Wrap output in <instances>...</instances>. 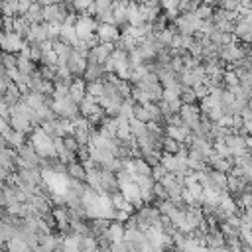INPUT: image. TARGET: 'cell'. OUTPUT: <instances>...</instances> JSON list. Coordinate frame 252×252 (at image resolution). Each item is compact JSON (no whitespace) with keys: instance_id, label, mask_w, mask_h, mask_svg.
<instances>
[{"instance_id":"obj_34","label":"cell","mask_w":252,"mask_h":252,"mask_svg":"<svg viewBox=\"0 0 252 252\" xmlns=\"http://www.w3.org/2000/svg\"><path fill=\"white\" fill-rule=\"evenodd\" d=\"M0 207L8 209V201H6V193H4V189H0Z\"/></svg>"},{"instance_id":"obj_31","label":"cell","mask_w":252,"mask_h":252,"mask_svg":"<svg viewBox=\"0 0 252 252\" xmlns=\"http://www.w3.org/2000/svg\"><path fill=\"white\" fill-rule=\"evenodd\" d=\"M179 98H181V102H183V104H197V100H199V98H197L195 89H183Z\"/></svg>"},{"instance_id":"obj_40","label":"cell","mask_w":252,"mask_h":252,"mask_svg":"<svg viewBox=\"0 0 252 252\" xmlns=\"http://www.w3.org/2000/svg\"><path fill=\"white\" fill-rule=\"evenodd\" d=\"M215 2H219V0H215Z\"/></svg>"},{"instance_id":"obj_4","label":"cell","mask_w":252,"mask_h":252,"mask_svg":"<svg viewBox=\"0 0 252 252\" xmlns=\"http://www.w3.org/2000/svg\"><path fill=\"white\" fill-rule=\"evenodd\" d=\"M22 165V167H43V159L39 158V154L33 150V146L28 142L24 146H20L16 150V167Z\"/></svg>"},{"instance_id":"obj_10","label":"cell","mask_w":252,"mask_h":252,"mask_svg":"<svg viewBox=\"0 0 252 252\" xmlns=\"http://www.w3.org/2000/svg\"><path fill=\"white\" fill-rule=\"evenodd\" d=\"M65 67H67V71H69V75H71L73 79H83L85 69H87V55L75 51V47H73V53H71V57L67 59Z\"/></svg>"},{"instance_id":"obj_8","label":"cell","mask_w":252,"mask_h":252,"mask_svg":"<svg viewBox=\"0 0 252 252\" xmlns=\"http://www.w3.org/2000/svg\"><path fill=\"white\" fill-rule=\"evenodd\" d=\"M120 191V185H118V177L114 171H108V169H98V193L102 195H112Z\"/></svg>"},{"instance_id":"obj_32","label":"cell","mask_w":252,"mask_h":252,"mask_svg":"<svg viewBox=\"0 0 252 252\" xmlns=\"http://www.w3.org/2000/svg\"><path fill=\"white\" fill-rule=\"evenodd\" d=\"M240 220H242V226H244V228L252 230V207H248V209H244V211H242Z\"/></svg>"},{"instance_id":"obj_24","label":"cell","mask_w":252,"mask_h":252,"mask_svg":"<svg viewBox=\"0 0 252 252\" xmlns=\"http://www.w3.org/2000/svg\"><path fill=\"white\" fill-rule=\"evenodd\" d=\"M128 128H130V136H132L134 140L144 138L146 132H148V124H144V122H140V120H136V118L128 120Z\"/></svg>"},{"instance_id":"obj_30","label":"cell","mask_w":252,"mask_h":252,"mask_svg":"<svg viewBox=\"0 0 252 252\" xmlns=\"http://www.w3.org/2000/svg\"><path fill=\"white\" fill-rule=\"evenodd\" d=\"M61 142H63V146H65L69 152H73L75 156L79 154V150H81V144H79V140H77L73 134H67V136H63V138H61Z\"/></svg>"},{"instance_id":"obj_41","label":"cell","mask_w":252,"mask_h":252,"mask_svg":"<svg viewBox=\"0 0 252 252\" xmlns=\"http://www.w3.org/2000/svg\"><path fill=\"white\" fill-rule=\"evenodd\" d=\"M0 55H2V51H0Z\"/></svg>"},{"instance_id":"obj_15","label":"cell","mask_w":252,"mask_h":252,"mask_svg":"<svg viewBox=\"0 0 252 252\" xmlns=\"http://www.w3.org/2000/svg\"><path fill=\"white\" fill-rule=\"evenodd\" d=\"M209 167L215 169V171H220V173H230L234 169V159L232 158H224V156H219L217 152L211 156L209 159Z\"/></svg>"},{"instance_id":"obj_33","label":"cell","mask_w":252,"mask_h":252,"mask_svg":"<svg viewBox=\"0 0 252 252\" xmlns=\"http://www.w3.org/2000/svg\"><path fill=\"white\" fill-rule=\"evenodd\" d=\"M110 252H132V250H130V244L126 240H118V242H112Z\"/></svg>"},{"instance_id":"obj_17","label":"cell","mask_w":252,"mask_h":252,"mask_svg":"<svg viewBox=\"0 0 252 252\" xmlns=\"http://www.w3.org/2000/svg\"><path fill=\"white\" fill-rule=\"evenodd\" d=\"M69 98L81 106V102L87 98V83L83 79H73L71 89H69Z\"/></svg>"},{"instance_id":"obj_18","label":"cell","mask_w":252,"mask_h":252,"mask_svg":"<svg viewBox=\"0 0 252 252\" xmlns=\"http://www.w3.org/2000/svg\"><path fill=\"white\" fill-rule=\"evenodd\" d=\"M96 132L100 134V136H104V138H116L118 136V120L116 118H110V116H106L100 124H98V128H96Z\"/></svg>"},{"instance_id":"obj_6","label":"cell","mask_w":252,"mask_h":252,"mask_svg":"<svg viewBox=\"0 0 252 252\" xmlns=\"http://www.w3.org/2000/svg\"><path fill=\"white\" fill-rule=\"evenodd\" d=\"M96 26L98 22L89 16V14H79L77 16V22H75V32H77V37L83 39V41H91L94 35H96Z\"/></svg>"},{"instance_id":"obj_5","label":"cell","mask_w":252,"mask_h":252,"mask_svg":"<svg viewBox=\"0 0 252 252\" xmlns=\"http://www.w3.org/2000/svg\"><path fill=\"white\" fill-rule=\"evenodd\" d=\"M51 106H53L55 116H59V118H63V120L75 122V120L81 116V108H79V104L73 102L69 96L63 98V100H51Z\"/></svg>"},{"instance_id":"obj_35","label":"cell","mask_w":252,"mask_h":252,"mask_svg":"<svg viewBox=\"0 0 252 252\" xmlns=\"http://www.w3.org/2000/svg\"><path fill=\"white\" fill-rule=\"evenodd\" d=\"M33 252H53V250H47L45 246H35V248H33Z\"/></svg>"},{"instance_id":"obj_13","label":"cell","mask_w":252,"mask_h":252,"mask_svg":"<svg viewBox=\"0 0 252 252\" xmlns=\"http://www.w3.org/2000/svg\"><path fill=\"white\" fill-rule=\"evenodd\" d=\"M47 33H49V24L47 22L32 24L28 33H26V41L28 43H45L47 41Z\"/></svg>"},{"instance_id":"obj_9","label":"cell","mask_w":252,"mask_h":252,"mask_svg":"<svg viewBox=\"0 0 252 252\" xmlns=\"http://www.w3.org/2000/svg\"><path fill=\"white\" fill-rule=\"evenodd\" d=\"M179 118H181V122L193 132V130L199 126L201 118H203L201 106H197V104H183L181 110H179Z\"/></svg>"},{"instance_id":"obj_19","label":"cell","mask_w":252,"mask_h":252,"mask_svg":"<svg viewBox=\"0 0 252 252\" xmlns=\"http://www.w3.org/2000/svg\"><path fill=\"white\" fill-rule=\"evenodd\" d=\"M108 199H110V205H112V209L114 211H126V213H134V205L120 193V191H116V193H112V195H108Z\"/></svg>"},{"instance_id":"obj_28","label":"cell","mask_w":252,"mask_h":252,"mask_svg":"<svg viewBox=\"0 0 252 252\" xmlns=\"http://www.w3.org/2000/svg\"><path fill=\"white\" fill-rule=\"evenodd\" d=\"M183 146H185V144H179V142H175L173 138L165 136V140H163V144H161V152H163V154H177Z\"/></svg>"},{"instance_id":"obj_3","label":"cell","mask_w":252,"mask_h":252,"mask_svg":"<svg viewBox=\"0 0 252 252\" xmlns=\"http://www.w3.org/2000/svg\"><path fill=\"white\" fill-rule=\"evenodd\" d=\"M201 24H203V20H199L195 12H185V14H179V16L173 20L171 26L175 28L177 33H181V35H191V37H193V35L199 32Z\"/></svg>"},{"instance_id":"obj_38","label":"cell","mask_w":252,"mask_h":252,"mask_svg":"<svg viewBox=\"0 0 252 252\" xmlns=\"http://www.w3.org/2000/svg\"><path fill=\"white\" fill-rule=\"evenodd\" d=\"M242 252H252V248H248V246H244V248H242Z\"/></svg>"},{"instance_id":"obj_21","label":"cell","mask_w":252,"mask_h":252,"mask_svg":"<svg viewBox=\"0 0 252 252\" xmlns=\"http://www.w3.org/2000/svg\"><path fill=\"white\" fill-rule=\"evenodd\" d=\"M67 177H69V179H75V181H85V177H87V169H85L83 161L75 159V161L67 163Z\"/></svg>"},{"instance_id":"obj_25","label":"cell","mask_w":252,"mask_h":252,"mask_svg":"<svg viewBox=\"0 0 252 252\" xmlns=\"http://www.w3.org/2000/svg\"><path fill=\"white\" fill-rule=\"evenodd\" d=\"M6 142H8V148H12V150H18L20 146L28 144V142H26V134H22V132H18V130H14V128L6 134Z\"/></svg>"},{"instance_id":"obj_36","label":"cell","mask_w":252,"mask_h":252,"mask_svg":"<svg viewBox=\"0 0 252 252\" xmlns=\"http://www.w3.org/2000/svg\"><path fill=\"white\" fill-rule=\"evenodd\" d=\"M4 187H6V181H4L2 177H0V189H4Z\"/></svg>"},{"instance_id":"obj_23","label":"cell","mask_w":252,"mask_h":252,"mask_svg":"<svg viewBox=\"0 0 252 252\" xmlns=\"http://www.w3.org/2000/svg\"><path fill=\"white\" fill-rule=\"evenodd\" d=\"M24 18H26L30 24H41V22H43V6L37 4V2H33V4L30 6V10L26 12Z\"/></svg>"},{"instance_id":"obj_20","label":"cell","mask_w":252,"mask_h":252,"mask_svg":"<svg viewBox=\"0 0 252 252\" xmlns=\"http://www.w3.org/2000/svg\"><path fill=\"white\" fill-rule=\"evenodd\" d=\"M16 69H18L20 73H24L26 77H32V75L37 71V67H35V61H32V59H30L26 53H18Z\"/></svg>"},{"instance_id":"obj_27","label":"cell","mask_w":252,"mask_h":252,"mask_svg":"<svg viewBox=\"0 0 252 252\" xmlns=\"http://www.w3.org/2000/svg\"><path fill=\"white\" fill-rule=\"evenodd\" d=\"M6 252H33V248L20 236L12 238L8 244H6Z\"/></svg>"},{"instance_id":"obj_11","label":"cell","mask_w":252,"mask_h":252,"mask_svg":"<svg viewBox=\"0 0 252 252\" xmlns=\"http://www.w3.org/2000/svg\"><path fill=\"white\" fill-rule=\"evenodd\" d=\"M112 51H114V43H104V41H100V43H96L94 47L89 49L87 61H96V63L106 65V61L110 59Z\"/></svg>"},{"instance_id":"obj_29","label":"cell","mask_w":252,"mask_h":252,"mask_svg":"<svg viewBox=\"0 0 252 252\" xmlns=\"http://www.w3.org/2000/svg\"><path fill=\"white\" fill-rule=\"evenodd\" d=\"M16 61H18V55L2 51V55H0V65H2L6 71H12V69H16Z\"/></svg>"},{"instance_id":"obj_26","label":"cell","mask_w":252,"mask_h":252,"mask_svg":"<svg viewBox=\"0 0 252 252\" xmlns=\"http://www.w3.org/2000/svg\"><path fill=\"white\" fill-rule=\"evenodd\" d=\"M124 232H126L124 222H118V220H112L110 226H108V230H106V234H108V238H110L112 242L124 240Z\"/></svg>"},{"instance_id":"obj_2","label":"cell","mask_w":252,"mask_h":252,"mask_svg":"<svg viewBox=\"0 0 252 252\" xmlns=\"http://www.w3.org/2000/svg\"><path fill=\"white\" fill-rule=\"evenodd\" d=\"M136 219H138V226L142 230H148V228H159V219H161V213L158 207L154 205H142L134 211Z\"/></svg>"},{"instance_id":"obj_37","label":"cell","mask_w":252,"mask_h":252,"mask_svg":"<svg viewBox=\"0 0 252 252\" xmlns=\"http://www.w3.org/2000/svg\"><path fill=\"white\" fill-rule=\"evenodd\" d=\"M4 213H6V209H4V207H0V219L4 217Z\"/></svg>"},{"instance_id":"obj_7","label":"cell","mask_w":252,"mask_h":252,"mask_svg":"<svg viewBox=\"0 0 252 252\" xmlns=\"http://www.w3.org/2000/svg\"><path fill=\"white\" fill-rule=\"evenodd\" d=\"M26 47V39L22 35H18L16 32H0V51L6 53H22Z\"/></svg>"},{"instance_id":"obj_12","label":"cell","mask_w":252,"mask_h":252,"mask_svg":"<svg viewBox=\"0 0 252 252\" xmlns=\"http://www.w3.org/2000/svg\"><path fill=\"white\" fill-rule=\"evenodd\" d=\"M26 93H35V94H51L53 93V83L43 79L39 75V71H35L32 77H30V83H28V91Z\"/></svg>"},{"instance_id":"obj_39","label":"cell","mask_w":252,"mask_h":252,"mask_svg":"<svg viewBox=\"0 0 252 252\" xmlns=\"http://www.w3.org/2000/svg\"><path fill=\"white\" fill-rule=\"evenodd\" d=\"M203 4H211V2H215V0H201Z\"/></svg>"},{"instance_id":"obj_22","label":"cell","mask_w":252,"mask_h":252,"mask_svg":"<svg viewBox=\"0 0 252 252\" xmlns=\"http://www.w3.org/2000/svg\"><path fill=\"white\" fill-rule=\"evenodd\" d=\"M22 96H24V94H22V89H20L18 85H14V83H10L2 98H4V100H6V104H8L10 108H12V106H16V104H18V102L22 100Z\"/></svg>"},{"instance_id":"obj_14","label":"cell","mask_w":252,"mask_h":252,"mask_svg":"<svg viewBox=\"0 0 252 252\" xmlns=\"http://www.w3.org/2000/svg\"><path fill=\"white\" fill-rule=\"evenodd\" d=\"M120 30L112 24H98L96 26V37L98 41H104V43H116L118 37H120Z\"/></svg>"},{"instance_id":"obj_1","label":"cell","mask_w":252,"mask_h":252,"mask_svg":"<svg viewBox=\"0 0 252 252\" xmlns=\"http://www.w3.org/2000/svg\"><path fill=\"white\" fill-rule=\"evenodd\" d=\"M30 144L33 146V150L39 154L41 159H49V158H57V150H55V140L51 136H47L41 128H35L30 134Z\"/></svg>"},{"instance_id":"obj_16","label":"cell","mask_w":252,"mask_h":252,"mask_svg":"<svg viewBox=\"0 0 252 252\" xmlns=\"http://www.w3.org/2000/svg\"><path fill=\"white\" fill-rule=\"evenodd\" d=\"M106 73V65L102 63H96V61H87V69H85V75H83V81L85 83H93V81H100Z\"/></svg>"}]
</instances>
